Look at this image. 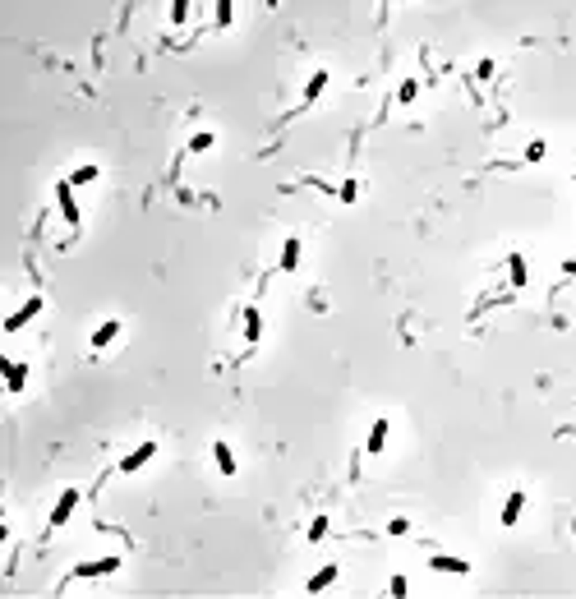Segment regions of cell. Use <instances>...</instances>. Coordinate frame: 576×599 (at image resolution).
I'll return each mask as SVG.
<instances>
[{
	"mask_svg": "<svg viewBox=\"0 0 576 599\" xmlns=\"http://www.w3.org/2000/svg\"><path fill=\"white\" fill-rule=\"evenodd\" d=\"M42 309H46V300H42V295H32V300H23V305H19L14 314L5 318V332H23V327H28V323L37 318Z\"/></svg>",
	"mask_w": 576,
	"mask_h": 599,
	"instance_id": "1",
	"label": "cell"
},
{
	"mask_svg": "<svg viewBox=\"0 0 576 599\" xmlns=\"http://www.w3.org/2000/svg\"><path fill=\"white\" fill-rule=\"evenodd\" d=\"M116 571H120V558H92L74 567V581H97V576H116Z\"/></svg>",
	"mask_w": 576,
	"mask_h": 599,
	"instance_id": "2",
	"label": "cell"
},
{
	"mask_svg": "<svg viewBox=\"0 0 576 599\" xmlns=\"http://www.w3.org/2000/svg\"><path fill=\"white\" fill-rule=\"evenodd\" d=\"M74 507H78V489L70 484V489H65L61 498H56V507H51V516H46V525H51V530H61V525L70 521V516H74Z\"/></svg>",
	"mask_w": 576,
	"mask_h": 599,
	"instance_id": "3",
	"label": "cell"
},
{
	"mask_svg": "<svg viewBox=\"0 0 576 599\" xmlns=\"http://www.w3.org/2000/svg\"><path fill=\"white\" fill-rule=\"evenodd\" d=\"M56 208H61V217L70 221V226L83 221V213H78V203H74V184L70 180H56Z\"/></svg>",
	"mask_w": 576,
	"mask_h": 599,
	"instance_id": "4",
	"label": "cell"
},
{
	"mask_svg": "<svg viewBox=\"0 0 576 599\" xmlns=\"http://www.w3.org/2000/svg\"><path fill=\"white\" fill-rule=\"evenodd\" d=\"M152 457H157V443L148 438V443H138L134 452H125V457H120V475H138V470H143Z\"/></svg>",
	"mask_w": 576,
	"mask_h": 599,
	"instance_id": "5",
	"label": "cell"
},
{
	"mask_svg": "<svg viewBox=\"0 0 576 599\" xmlns=\"http://www.w3.org/2000/svg\"><path fill=\"white\" fill-rule=\"evenodd\" d=\"M521 512H526V489H512V493H507V503H502V512H498V525H516V521H521Z\"/></svg>",
	"mask_w": 576,
	"mask_h": 599,
	"instance_id": "6",
	"label": "cell"
},
{
	"mask_svg": "<svg viewBox=\"0 0 576 599\" xmlns=\"http://www.w3.org/2000/svg\"><path fill=\"white\" fill-rule=\"evenodd\" d=\"M337 576H341V567H337V563H328V567H319V571H314V576H309V581H304V595H323L328 585H337Z\"/></svg>",
	"mask_w": 576,
	"mask_h": 599,
	"instance_id": "7",
	"label": "cell"
},
{
	"mask_svg": "<svg viewBox=\"0 0 576 599\" xmlns=\"http://www.w3.org/2000/svg\"><path fill=\"white\" fill-rule=\"evenodd\" d=\"M387 433H392V424H387V420H374V424H369V443H364V452H369V457H378L383 447H387Z\"/></svg>",
	"mask_w": 576,
	"mask_h": 599,
	"instance_id": "8",
	"label": "cell"
},
{
	"mask_svg": "<svg viewBox=\"0 0 576 599\" xmlns=\"http://www.w3.org/2000/svg\"><path fill=\"white\" fill-rule=\"evenodd\" d=\"M116 337H120V318L97 323V327H92V351H107V346H111Z\"/></svg>",
	"mask_w": 576,
	"mask_h": 599,
	"instance_id": "9",
	"label": "cell"
},
{
	"mask_svg": "<svg viewBox=\"0 0 576 599\" xmlns=\"http://www.w3.org/2000/svg\"><path fill=\"white\" fill-rule=\"evenodd\" d=\"M328 83H332V74H328V69H314V74H309V83H304V107H314L323 92H328Z\"/></svg>",
	"mask_w": 576,
	"mask_h": 599,
	"instance_id": "10",
	"label": "cell"
},
{
	"mask_svg": "<svg viewBox=\"0 0 576 599\" xmlns=\"http://www.w3.org/2000/svg\"><path fill=\"white\" fill-rule=\"evenodd\" d=\"M429 567H434V571H452V576H466L470 563H466V558H452V553H434Z\"/></svg>",
	"mask_w": 576,
	"mask_h": 599,
	"instance_id": "11",
	"label": "cell"
},
{
	"mask_svg": "<svg viewBox=\"0 0 576 599\" xmlns=\"http://www.w3.org/2000/svg\"><path fill=\"white\" fill-rule=\"evenodd\" d=\"M213 461H217V470H222V475H235V470H240V461H235L231 443H222V438L213 443Z\"/></svg>",
	"mask_w": 576,
	"mask_h": 599,
	"instance_id": "12",
	"label": "cell"
},
{
	"mask_svg": "<svg viewBox=\"0 0 576 599\" xmlns=\"http://www.w3.org/2000/svg\"><path fill=\"white\" fill-rule=\"evenodd\" d=\"M300 259H304V245L290 235L286 245H281V259H277V268H281V272H295V268H300Z\"/></svg>",
	"mask_w": 576,
	"mask_h": 599,
	"instance_id": "13",
	"label": "cell"
},
{
	"mask_svg": "<svg viewBox=\"0 0 576 599\" xmlns=\"http://www.w3.org/2000/svg\"><path fill=\"white\" fill-rule=\"evenodd\" d=\"M23 383H28V364L5 360V387H10V392H23Z\"/></svg>",
	"mask_w": 576,
	"mask_h": 599,
	"instance_id": "14",
	"label": "cell"
},
{
	"mask_svg": "<svg viewBox=\"0 0 576 599\" xmlns=\"http://www.w3.org/2000/svg\"><path fill=\"white\" fill-rule=\"evenodd\" d=\"M507 276H512V286H516V291H521V286L531 281V268H526V259H521V254H512V259H507Z\"/></svg>",
	"mask_w": 576,
	"mask_h": 599,
	"instance_id": "15",
	"label": "cell"
},
{
	"mask_svg": "<svg viewBox=\"0 0 576 599\" xmlns=\"http://www.w3.org/2000/svg\"><path fill=\"white\" fill-rule=\"evenodd\" d=\"M258 337H263V314L244 309V341H258Z\"/></svg>",
	"mask_w": 576,
	"mask_h": 599,
	"instance_id": "16",
	"label": "cell"
},
{
	"mask_svg": "<svg viewBox=\"0 0 576 599\" xmlns=\"http://www.w3.org/2000/svg\"><path fill=\"white\" fill-rule=\"evenodd\" d=\"M415 97H420V78H401V88H396V102H401V107H410Z\"/></svg>",
	"mask_w": 576,
	"mask_h": 599,
	"instance_id": "17",
	"label": "cell"
},
{
	"mask_svg": "<svg viewBox=\"0 0 576 599\" xmlns=\"http://www.w3.org/2000/svg\"><path fill=\"white\" fill-rule=\"evenodd\" d=\"M304 539H309V544H323V539H328V516H314L309 530H304Z\"/></svg>",
	"mask_w": 576,
	"mask_h": 599,
	"instance_id": "18",
	"label": "cell"
},
{
	"mask_svg": "<svg viewBox=\"0 0 576 599\" xmlns=\"http://www.w3.org/2000/svg\"><path fill=\"white\" fill-rule=\"evenodd\" d=\"M97 175H102V171H97V166H78L74 175H65V180L74 184V189H83V184H92V180H97Z\"/></svg>",
	"mask_w": 576,
	"mask_h": 599,
	"instance_id": "19",
	"label": "cell"
},
{
	"mask_svg": "<svg viewBox=\"0 0 576 599\" xmlns=\"http://www.w3.org/2000/svg\"><path fill=\"white\" fill-rule=\"evenodd\" d=\"M231 19H235V10H231V0H217V10H213V23H217V28H231Z\"/></svg>",
	"mask_w": 576,
	"mask_h": 599,
	"instance_id": "20",
	"label": "cell"
},
{
	"mask_svg": "<svg viewBox=\"0 0 576 599\" xmlns=\"http://www.w3.org/2000/svg\"><path fill=\"white\" fill-rule=\"evenodd\" d=\"M213 143H217V134H208V129H203V134H194V138H189V153H208Z\"/></svg>",
	"mask_w": 576,
	"mask_h": 599,
	"instance_id": "21",
	"label": "cell"
},
{
	"mask_svg": "<svg viewBox=\"0 0 576 599\" xmlns=\"http://www.w3.org/2000/svg\"><path fill=\"white\" fill-rule=\"evenodd\" d=\"M337 199H341V203H355V199H360V180H341Z\"/></svg>",
	"mask_w": 576,
	"mask_h": 599,
	"instance_id": "22",
	"label": "cell"
},
{
	"mask_svg": "<svg viewBox=\"0 0 576 599\" xmlns=\"http://www.w3.org/2000/svg\"><path fill=\"white\" fill-rule=\"evenodd\" d=\"M184 19H189V0H175L171 5V23H184Z\"/></svg>",
	"mask_w": 576,
	"mask_h": 599,
	"instance_id": "23",
	"label": "cell"
},
{
	"mask_svg": "<svg viewBox=\"0 0 576 599\" xmlns=\"http://www.w3.org/2000/svg\"><path fill=\"white\" fill-rule=\"evenodd\" d=\"M544 153H548V148H544V138H535L531 148H526V162H544Z\"/></svg>",
	"mask_w": 576,
	"mask_h": 599,
	"instance_id": "24",
	"label": "cell"
},
{
	"mask_svg": "<svg viewBox=\"0 0 576 599\" xmlns=\"http://www.w3.org/2000/svg\"><path fill=\"white\" fill-rule=\"evenodd\" d=\"M387 595H406V576H401V571H396L392 581H387Z\"/></svg>",
	"mask_w": 576,
	"mask_h": 599,
	"instance_id": "25",
	"label": "cell"
},
{
	"mask_svg": "<svg viewBox=\"0 0 576 599\" xmlns=\"http://www.w3.org/2000/svg\"><path fill=\"white\" fill-rule=\"evenodd\" d=\"M406 530H410V521H406V516H396V521H387V535H406Z\"/></svg>",
	"mask_w": 576,
	"mask_h": 599,
	"instance_id": "26",
	"label": "cell"
},
{
	"mask_svg": "<svg viewBox=\"0 0 576 599\" xmlns=\"http://www.w3.org/2000/svg\"><path fill=\"white\" fill-rule=\"evenodd\" d=\"M475 78H493V61H480V65H475Z\"/></svg>",
	"mask_w": 576,
	"mask_h": 599,
	"instance_id": "27",
	"label": "cell"
},
{
	"mask_svg": "<svg viewBox=\"0 0 576 599\" xmlns=\"http://www.w3.org/2000/svg\"><path fill=\"white\" fill-rule=\"evenodd\" d=\"M562 272H567V276H576V259H567V263H562Z\"/></svg>",
	"mask_w": 576,
	"mask_h": 599,
	"instance_id": "28",
	"label": "cell"
},
{
	"mask_svg": "<svg viewBox=\"0 0 576 599\" xmlns=\"http://www.w3.org/2000/svg\"><path fill=\"white\" fill-rule=\"evenodd\" d=\"M572 184H576V171H572Z\"/></svg>",
	"mask_w": 576,
	"mask_h": 599,
	"instance_id": "29",
	"label": "cell"
}]
</instances>
